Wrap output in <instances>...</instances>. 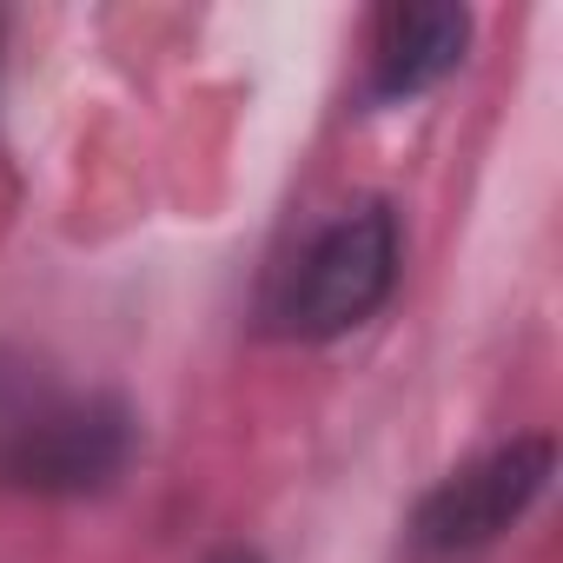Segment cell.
Instances as JSON below:
<instances>
[{
	"mask_svg": "<svg viewBox=\"0 0 563 563\" xmlns=\"http://www.w3.org/2000/svg\"><path fill=\"white\" fill-rule=\"evenodd\" d=\"M133 411L74 385L41 352L0 345V490L21 497H100L133 464Z\"/></svg>",
	"mask_w": 563,
	"mask_h": 563,
	"instance_id": "cell-1",
	"label": "cell"
},
{
	"mask_svg": "<svg viewBox=\"0 0 563 563\" xmlns=\"http://www.w3.org/2000/svg\"><path fill=\"white\" fill-rule=\"evenodd\" d=\"M398 258H405V232H398V212L385 199L339 212L278 272V286L265 299V325L292 345H325V339L358 332L391 299Z\"/></svg>",
	"mask_w": 563,
	"mask_h": 563,
	"instance_id": "cell-2",
	"label": "cell"
},
{
	"mask_svg": "<svg viewBox=\"0 0 563 563\" xmlns=\"http://www.w3.org/2000/svg\"><path fill=\"white\" fill-rule=\"evenodd\" d=\"M550 471H556L550 438H510V444L471 457L438 490H424V504L411 510V556L418 563H464V556L490 550L550 490Z\"/></svg>",
	"mask_w": 563,
	"mask_h": 563,
	"instance_id": "cell-3",
	"label": "cell"
},
{
	"mask_svg": "<svg viewBox=\"0 0 563 563\" xmlns=\"http://www.w3.org/2000/svg\"><path fill=\"white\" fill-rule=\"evenodd\" d=\"M206 563H265L258 550H245V543H232V550H219V556H206Z\"/></svg>",
	"mask_w": 563,
	"mask_h": 563,
	"instance_id": "cell-5",
	"label": "cell"
},
{
	"mask_svg": "<svg viewBox=\"0 0 563 563\" xmlns=\"http://www.w3.org/2000/svg\"><path fill=\"white\" fill-rule=\"evenodd\" d=\"M471 47V14L444 8V0H405L372 21V100L378 107H405L418 93H431L438 80H451L464 67Z\"/></svg>",
	"mask_w": 563,
	"mask_h": 563,
	"instance_id": "cell-4",
	"label": "cell"
}]
</instances>
